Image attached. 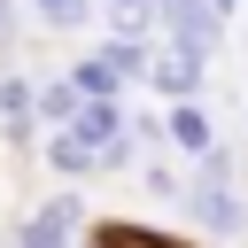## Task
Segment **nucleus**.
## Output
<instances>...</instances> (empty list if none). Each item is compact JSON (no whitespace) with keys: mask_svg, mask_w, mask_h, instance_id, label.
<instances>
[{"mask_svg":"<svg viewBox=\"0 0 248 248\" xmlns=\"http://www.w3.org/2000/svg\"><path fill=\"white\" fill-rule=\"evenodd\" d=\"M0 116H8V132H31V85H23V78L0 85Z\"/></svg>","mask_w":248,"mask_h":248,"instance_id":"7","label":"nucleus"},{"mask_svg":"<svg viewBox=\"0 0 248 248\" xmlns=\"http://www.w3.org/2000/svg\"><path fill=\"white\" fill-rule=\"evenodd\" d=\"M70 225H78V202H70V194H54V202L23 225V240H16V248H70Z\"/></svg>","mask_w":248,"mask_h":248,"instance_id":"2","label":"nucleus"},{"mask_svg":"<svg viewBox=\"0 0 248 248\" xmlns=\"http://www.w3.org/2000/svg\"><path fill=\"white\" fill-rule=\"evenodd\" d=\"M46 155H54V170H85V163H93V147H78V140H70V132H62V140H54V147H46Z\"/></svg>","mask_w":248,"mask_h":248,"instance_id":"9","label":"nucleus"},{"mask_svg":"<svg viewBox=\"0 0 248 248\" xmlns=\"http://www.w3.org/2000/svg\"><path fill=\"white\" fill-rule=\"evenodd\" d=\"M147 8H155V16H163V31H170L178 46H194V54L217 39V16H209V0H147Z\"/></svg>","mask_w":248,"mask_h":248,"instance_id":"1","label":"nucleus"},{"mask_svg":"<svg viewBox=\"0 0 248 248\" xmlns=\"http://www.w3.org/2000/svg\"><path fill=\"white\" fill-rule=\"evenodd\" d=\"M46 23H85V0H39Z\"/></svg>","mask_w":248,"mask_h":248,"instance_id":"12","label":"nucleus"},{"mask_svg":"<svg viewBox=\"0 0 248 248\" xmlns=\"http://www.w3.org/2000/svg\"><path fill=\"white\" fill-rule=\"evenodd\" d=\"M101 248H170V240H155V232H132V225H108V232H101Z\"/></svg>","mask_w":248,"mask_h":248,"instance_id":"10","label":"nucleus"},{"mask_svg":"<svg viewBox=\"0 0 248 248\" xmlns=\"http://www.w3.org/2000/svg\"><path fill=\"white\" fill-rule=\"evenodd\" d=\"M170 140H178L186 155H209V116H202L194 101H178V108H170Z\"/></svg>","mask_w":248,"mask_h":248,"instance_id":"6","label":"nucleus"},{"mask_svg":"<svg viewBox=\"0 0 248 248\" xmlns=\"http://www.w3.org/2000/svg\"><path fill=\"white\" fill-rule=\"evenodd\" d=\"M116 124H124V116H116L108 101H93V108H78V116H70V140H78V147H93V155H116Z\"/></svg>","mask_w":248,"mask_h":248,"instance_id":"3","label":"nucleus"},{"mask_svg":"<svg viewBox=\"0 0 248 248\" xmlns=\"http://www.w3.org/2000/svg\"><path fill=\"white\" fill-rule=\"evenodd\" d=\"M194 217H202L209 232H232V225H240V202L225 194V178H202V186H194Z\"/></svg>","mask_w":248,"mask_h":248,"instance_id":"4","label":"nucleus"},{"mask_svg":"<svg viewBox=\"0 0 248 248\" xmlns=\"http://www.w3.org/2000/svg\"><path fill=\"white\" fill-rule=\"evenodd\" d=\"M202 70H209V62H202L194 46H178L170 62H155V85H163V93H178V101H194V85H202Z\"/></svg>","mask_w":248,"mask_h":248,"instance_id":"5","label":"nucleus"},{"mask_svg":"<svg viewBox=\"0 0 248 248\" xmlns=\"http://www.w3.org/2000/svg\"><path fill=\"white\" fill-rule=\"evenodd\" d=\"M39 108H46L54 124H70V116H78V93H70V85H46V93H39Z\"/></svg>","mask_w":248,"mask_h":248,"instance_id":"8","label":"nucleus"},{"mask_svg":"<svg viewBox=\"0 0 248 248\" xmlns=\"http://www.w3.org/2000/svg\"><path fill=\"white\" fill-rule=\"evenodd\" d=\"M108 16H116V31H140L147 23V0H108Z\"/></svg>","mask_w":248,"mask_h":248,"instance_id":"11","label":"nucleus"},{"mask_svg":"<svg viewBox=\"0 0 248 248\" xmlns=\"http://www.w3.org/2000/svg\"><path fill=\"white\" fill-rule=\"evenodd\" d=\"M8 31H16V0H0V39H8Z\"/></svg>","mask_w":248,"mask_h":248,"instance_id":"13","label":"nucleus"}]
</instances>
